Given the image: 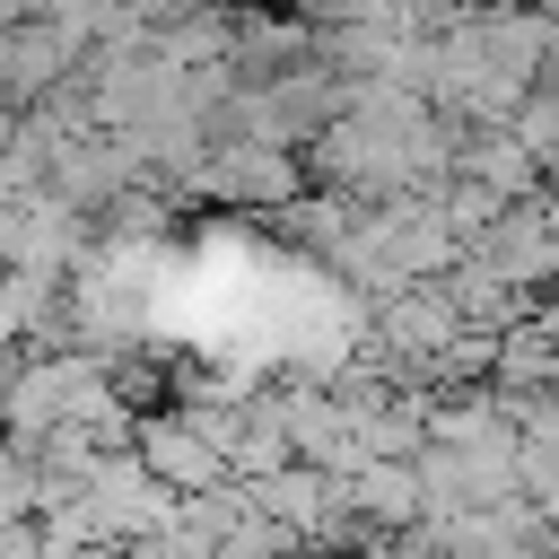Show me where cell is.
Instances as JSON below:
<instances>
[{"instance_id":"cell-2","label":"cell","mask_w":559,"mask_h":559,"mask_svg":"<svg viewBox=\"0 0 559 559\" xmlns=\"http://www.w3.org/2000/svg\"><path fill=\"white\" fill-rule=\"evenodd\" d=\"M297 148L280 140H210L201 166H192V192L227 201V210H288L297 201Z\"/></svg>"},{"instance_id":"cell-4","label":"cell","mask_w":559,"mask_h":559,"mask_svg":"<svg viewBox=\"0 0 559 559\" xmlns=\"http://www.w3.org/2000/svg\"><path fill=\"white\" fill-rule=\"evenodd\" d=\"M79 61H87V52H79V35H70L61 17H9V26H0V105H9V114L44 105Z\"/></svg>"},{"instance_id":"cell-9","label":"cell","mask_w":559,"mask_h":559,"mask_svg":"<svg viewBox=\"0 0 559 559\" xmlns=\"http://www.w3.org/2000/svg\"><path fill=\"white\" fill-rule=\"evenodd\" d=\"M9 122H17V114H9V105H0V140H9Z\"/></svg>"},{"instance_id":"cell-5","label":"cell","mask_w":559,"mask_h":559,"mask_svg":"<svg viewBox=\"0 0 559 559\" xmlns=\"http://www.w3.org/2000/svg\"><path fill=\"white\" fill-rule=\"evenodd\" d=\"M131 454H140V472H148L157 489H175V498L227 480V463H218V445L192 428V411H140V419H131Z\"/></svg>"},{"instance_id":"cell-7","label":"cell","mask_w":559,"mask_h":559,"mask_svg":"<svg viewBox=\"0 0 559 559\" xmlns=\"http://www.w3.org/2000/svg\"><path fill=\"white\" fill-rule=\"evenodd\" d=\"M70 0H17V17H61Z\"/></svg>"},{"instance_id":"cell-3","label":"cell","mask_w":559,"mask_h":559,"mask_svg":"<svg viewBox=\"0 0 559 559\" xmlns=\"http://www.w3.org/2000/svg\"><path fill=\"white\" fill-rule=\"evenodd\" d=\"M245 498H253L288 542H306V550H323V542L358 533V524L341 515V480H332V472H314V463H280V472H262V480H245Z\"/></svg>"},{"instance_id":"cell-8","label":"cell","mask_w":559,"mask_h":559,"mask_svg":"<svg viewBox=\"0 0 559 559\" xmlns=\"http://www.w3.org/2000/svg\"><path fill=\"white\" fill-rule=\"evenodd\" d=\"M542 183H559V140H550V148H542Z\"/></svg>"},{"instance_id":"cell-6","label":"cell","mask_w":559,"mask_h":559,"mask_svg":"<svg viewBox=\"0 0 559 559\" xmlns=\"http://www.w3.org/2000/svg\"><path fill=\"white\" fill-rule=\"evenodd\" d=\"M480 0H402V26L411 35H437V26H454V17H472Z\"/></svg>"},{"instance_id":"cell-1","label":"cell","mask_w":559,"mask_h":559,"mask_svg":"<svg viewBox=\"0 0 559 559\" xmlns=\"http://www.w3.org/2000/svg\"><path fill=\"white\" fill-rule=\"evenodd\" d=\"M454 341H463V314H454L445 280H411V288L376 297V358H393L402 384H419Z\"/></svg>"}]
</instances>
